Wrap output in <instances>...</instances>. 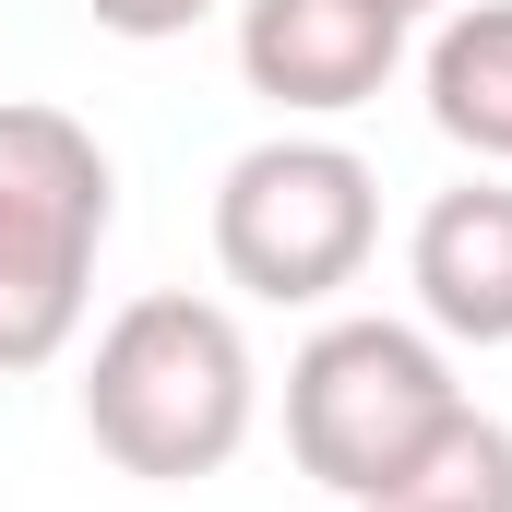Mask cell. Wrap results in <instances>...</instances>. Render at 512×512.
<instances>
[{
	"mask_svg": "<svg viewBox=\"0 0 512 512\" xmlns=\"http://www.w3.org/2000/svg\"><path fill=\"white\" fill-rule=\"evenodd\" d=\"M453 405H465V382H453L441 334L358 310V322H322V334L298 346V370H286V453H298L310 489H334V501L370 512L382 477L453 417Z\"/></svg>",
	"mask_w": 512,
	"mask_h": 512,
	"instance_id": "3",
	"label": "cell"
},
{
	"mask_svg": "<svg viewBox=\"0 0 512 512\" xmlns=\"http://www.w3.org/2000/svg\"><path fill=\"white\" fill-rule=\"evenodd\" d=\"M382 12H405V24H417V12H453V0H382Z\"/></svg>",
	"mask_w": 512,
	"mask_h": 512,
	"instance_id": "10",
	"label": "cell"
},
{
	"mask_svg": "<svg viewBox=\"0 0 512 512\" xmlns=\"http://www.w3.org/2000/svg\"><path fill=\"white\" fill-rule=\"evenodd\" d=\"M370 239H382V179L322 131H274L215 179V262L262 310H322L334 286L370 274Z\"/></svg>",
	"mask_w": 512,
	"mask_h": 512,
	"instance_id": "4",
	"label": "cell"
},
{
	"mask_svg": "<svg viewBox=\"0 0 512 512\" xmlns=\"http://www.w3.org/2000/svg\"><path fill=\"white\" fill-rule=\"evenodd\" d=\"M370 512H512V429L489 405H453V417L382 477Z\"/></svg>",
	"mask_w": 512,
	"mask_h": 512,
	"instance_id": "8",
	"label": "cell"
},
{
	"mask_svg": "<svg viewBox=\"0 0 512 512\" xmlns=\"http://www.w3.org/2000/svg\"><path fill=\"white\" fill-rule=\"evenodd\" d=\"M417 84H429L441 143H465L477 167H512V0H453L429 24Z\"/></svg>",
	"mask_w": 512,
	"mask_h": 512,
	"instance_id": "7",
	"label": "cell"
},
{
	"mask_svg": "<svg viewBox=\"0 0 512 512\" xmlns=\"http://www.w3.org/2000/svg\"><path fill=\"white\" fill-rule=\"evenodd\" d=\"M84 12H96L108 36H131V48H155V36H191L215 0H84Z\"/></svg>",
	"mask_w": 512,
	"mask_h": 512,
	"instance_id": "9",
	"label": "cell"
},
{
	"mask_svg": "<svg viewBox=\"0 0 512 512\" xmlns=\"http://www.w3.org/2000/svg\"><path fill=\"white\" fill-rule=\"evenodd\" d=\"M251 417H262V370H251L239 310H215V298L155 286V298H131L120 322L96 334V358H84V441L120 477H143V489L227 477L239 441H251Z\"/></svg>",
	"mask_w": 512,
	"mask_h": 512,
	"instance_id": "1",
	"label": "cell"
},
{
	"mask_svg": "<svg viewBox=\"0 0 512 512\" xmlns=\"http://www.w3.org/2000/svg\"><path fill=\"white\" fill-rule=\"evenodd\" d=\"M120 227V167L72 108L0 96V382L72 358L96 251Z\"/></svg>",
	"mask_w": 512,
	"mask_h": 512,
	"instance_id": "2",
	"label": "cell"
},
{
	"mask_svg": "<svg viewBox=\"0 0 512 512\" xmlns=\"http://www.w3.org/2000/svg\"><path fill=\"white\" fill-rule=\"evenodd\" d=\"M405 286L417 322L453 346H512V179H465L417 215L405 239Z\"/></svg>",
	"mask_w": 512,
	"mask_h": 512,
	"instance_id": "6",
	"label": "cell"
},
{
	"mask_svg": "<svg viewBox=\"0 0 512 512\" xmlns=\"http://www.w3.org/2000/svg\"><path fill=\"white\" fill-rule=\"evenodd\" d=\"M393 60H405V12H382V0H239V72L286 120L370 108Z\"/></svg>",
	"mask_w": 512,
	"mask_h": 512,
	"instance_id": "5",
	"label": "cell"
}]
</instances>
